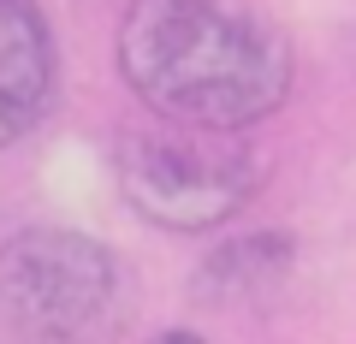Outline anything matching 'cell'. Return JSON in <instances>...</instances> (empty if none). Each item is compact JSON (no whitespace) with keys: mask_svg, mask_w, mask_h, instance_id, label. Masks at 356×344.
<instances>
[{"mask_svg":"<svg viewBox=\"0 0 356 344\" xmlns=\"http://www.w3.org/2000/svg\"><path fill=\"white\" fill-rule=\"evenodd\" d=\"M125 303L119 255L77 226L0 238V327L18 344H102Z\"/></svg>","mask_w":356,"mask_h":344,"instance_id":"obj_3","label":"cell"},{"mask_svg":"<svg viewBox=\"0 0 356 344\" xmlns=\"http://www.w3.org/2000/svg\"><path fill=\"white\" fill-rule=\"evenodd\" d=\"M60 95V42L42 0H0V149H18Z\"/></svg>","mask_w":356,"mask_h":344,"instance_id":"obj_4","label":"cell"},{"mask_svg":"<svg viewBox=\"0 0 356 344\" xmlns=\"http://www.w3.org/2000/svg\"><path fill=\"white\" fill-rule=\"evenodd\" d=\"M267 161L238 137L214 131H119L113 137V184L125 208L154 231L172 238H208L232 226L255 202Z\"/></svg>","mask_w":356,"mask_h":344,"instance_id":"obj_2","label":"cell"},{"mask_svg":"<svg viewBox=\"0 0 356 344\" xmlns=\"http://www.w3.org/2000/svg\"><path fill=\"white\" fill-rule=\"evenodd\" d=\"M113 65L161 125L214 137L255 131L297 90V48L261 0H131Z\"/></svg>","mask_w":356,"mask_h":344,"instance_id":"obj_1","label":"cell"},{"mask_svg":"<svg viewBox=\"0 0 356 344\" xmlns=\"http://www.w3.org/2000/svg\"><path fill=\"white\" fill-rule=\"evenodd\" d=\"M291 255H297L291 231H243V238H226L202 261L196 285L208 297H267L291 273Z\"/></svg>","mask_w":356,"mask_h":344,"instance_id":"obj_5","label":"cell"},{"mask_svg":"<svg viewBox=\"0 0 356 344\" xmlns=\"http://www.w3.org/2000/svg\"><path fill=\"white\" fill-rule=\"evenodd\" d=\"M149 344H208L202 332H191V327H172V332H154Z\"/></svg>","mask_w":356,"mask_h":344,"instance_id":"obj_6","label":"cell"}]
</instances>
